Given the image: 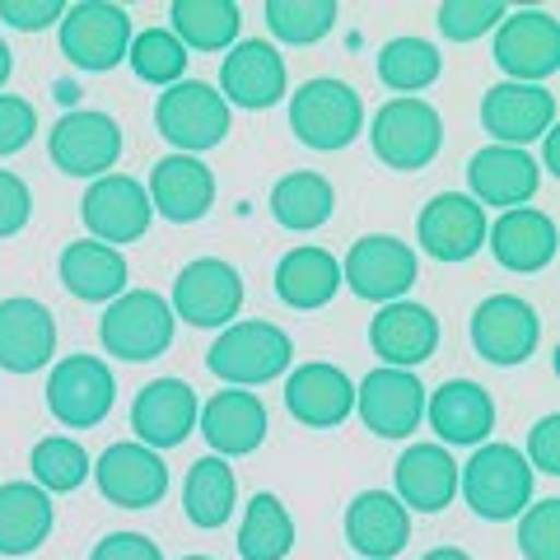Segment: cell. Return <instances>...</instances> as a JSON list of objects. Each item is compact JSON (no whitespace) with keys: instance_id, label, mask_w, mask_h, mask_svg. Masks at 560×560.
Here are the masks:
<instances>
[{"instance_id":"cell-15","label":"cell","mask_w":560,"mask_h":560,"mask_svg":"<svg viewBox=\"0 0 560 560\" xmlns=\"http://www.w3.org/2000/svg\"><path fill=\"white\" fill-rule=\"evenodd\" d=\"M80 215H84V230L94 234V243H136L145 238L150 230V197H145V183H136L131 173H103V178L90 183L80 201Z\"/></svg>"},{"instance_id":"cell-6","label":"cell","mask_w":560,"mask_h":560,"mask_svg":"<svg viewBox=\"0 0 560 560\" xmlns=\"http://www.w3.org/2000/svg\"><path fill=\"white\" fill-rule=\"evenodd\" d=\"M370 140H374L378 164H388L397 173H420L425 164H434V154L444 145L440 108L425 98H388L374 113Z\"/></svg>"},{"instance_id":"cell-19","label":"cell","mask_w":560,"mask_h":560,"mask_svg":"<svg viewBox=\"0 0 560 560\" xmlns=\"http://www.w3.org/2000/svg\"><path fill=\"white\" fill-rule=\"evenodd\" d=\"M416 238L434 261H467L486 248V210L467 191H440L420 210Z\"/></svg>"},{"instance_id":"cell-9","label":"cell","mask_w":560,"mask_h":560,"mask_svg":"<svg viewBox=\"0 0 560 560\" xmlns=\"http://www.w3.org/2000/svg\"><path fill=\"white\" fill-rule=\"evenodd\" d=\"M495 66L514 84H541L560 70V24L551 10H510L495 24Z\"/></svg>"},{"instance_id":"cell-38","label":"cell","mask_w":560,"mask_h":560,"mask_svg":"<svg viewBox=\"0 0 560 560\" xmlns=\"http://www.w3.org/2000/svg\"><path fill=\"white\" fill-rule=\"evenodd\" d=\"M440 70H444L440 47L416 38V33L383 43V51H378V80L388 84V90H397V98H416L420 90H430V84L440 80Z\"/></svg>"},{"instance_id":"cell-48","label":"cell","mask_w":560,"mask_h":560,"mask_svg":"<svg viewBox=\"0 0 560 560\" xmlns=\"http://www.w3.org/2000/svg\"><path fill=\"white\" fill-rule=\"evenodd\" d=\"M90 560H164V551L145 533H113L98 541Z\"/></svg>"},{"instance_id":"cell-35","label":"cell","mask_w":560,"mask_h":560,"mask_svg":"<svg viewBox=\"0 0 560 560\" xmlns=\"http://www.w3.org/2000/svg\"><path fill=\"white\" fill-rule=\"evenodd\" d=\"M337 210V191L323 173H285L276 187H271V215L280 230H294V234H308V230H323Z\"/></svg>"},{"instance_id":"cell-45","label":"cell","mask_w":560,"mask_h":560,"mask_svg":"<svg viewBox=\"0 0 560 560\" xmlns=\"http://www.w3.org/2000/svg\"><path fill=\"white\" fill-rule=\"evenodd\" d=\"M28 215H33V191H28V183L20 178V173L0 168V238L20 234L24 224H28Z\"/></svg>"},{"instance_id":"cell-1","label":"cell","mask_w":560,"mask_h":560,"mask_svg":"<svg viewBox=\"0 0 560 560\" xmlns=\"http://www.w3.org/2000/svg\"><path fill=\"white\" fill-rule=\"evenodd\" d=\"M458 490L471 514L490 523L518 518L533 500V467L514 444H477V453L458 463Z\"/></svg>"},{"instance_id":"cell-7","label":"cell","mask_w":560,"mask_h":560,"mask_svg":"<svg viewBox=\"0 0 560 560\" xmlns=\"http://www.w3.org/2000/svg\"><path fill=\"white\" fill-rule=\"evenodd\" d=\"M61 57L80 70H113L127 61L131 47V14L108 0H80V5H66L61 14Z\"/></svg>"},{"instance_id":"cell-52","label":"cell","mask_w":560,"mask_h":560,"mask_svg":"<svg viewBox=\"0 0 560 560\" xmlns=\"http://www.w3.org/2000/svg\"><path fill=\"white\" fill-rule=\"evenodd\" d=\"M183 560H215V556H183Z\"/></svg>"},{"instance_id":"cell-30","label":"cell","mask_w":560,"mask_h":560,"mask_svg":"<svg viewBox=\"0 0 560 560\" xmlns=\"http://www.w3.org/2000/svg\"><path fill=\"white\" fill-rule=\"evenodd\" d=\"M425 420L448 448L453 444H486V434L495 430V401H490L481 383L448 378L444 388H434L425 397Z\"/></svg>"},{"instance_id":"cell-4","label":"cell","mask_w":560,"mask_h":560,"mask_svg":"<svg viewBox=\"0 0 560 560\" xmlns=\"http://www.w3.org/2000/svg\"><path fill=\"white\" fill-rule=\"evenodd\" d=\"M154 127H160V136L173 145V154L215 150L220 140L230 136V103L220 98L215 84L178 80L154 103Z\"/></svg>"},{"instance_id":"cell-2","label":"cell","mask_w":560,"mask_h":560,"mask_svg":"<svg viewBox=\"0 0 560 560\" xmlns=\"http://www.w3.org/2000/svg\"><path fill=\"white\" fill-rule=\"evenodd\" d=\"M290 360L294 341L276 323H230L206 350V370L234 383V388H257V383L280 378L290 370Z\"/></svg>"},{"instance_id":"cell-43","label":"cell","mask_w":560,"mask_h":560,"mask_svg":"<svg viewBox=\"0 0 560 560\" xmlns=\"http://www.w3.org/2000/svg\"><path fill=\"white\" fill-rule=\"evenodd\" d=\"M518 518L523 560H560V500H537Z\"/></svg>"},{"instance_id":"cell-31","label":"cell","mask_w":560,"mask_h":560,"mask_svg":"<svg viewBox=\"0 0 560 560\" xmlns=\"http://www.w3.org/2000/svg\"><path fill=\"white\" fill-rule=\"evenodd\" d=\"M57 271H61V285L84 304H113L117 294H127V276H131L127 257L94 238L66 243Z\"/></svg>"},{"instance_id":"cell-50","label":"cell","mask_w":560,"mask_h":560,"mask_svg":"<svg viewBox=\"0 0 560 560\" xmlns=\"http://www.w3.org/2000/svg\"><path fill=\"white\" fill-rule=\"evenodd\" d=\"M420 560H471L467 551H458V547H434V551H425Z\"/></svg>"},{"instance_id":"cell-23","label":"cell","mask_w":560,"mask_h":560,"mask_svg":"<svg viewBox=\"0 0 560 560\" xmlns=\"http://www.w3.org/2000/svg\"><path fill=\"white\" fill-rule=\"evenodd\" d=\"M150 210H160L173 224H197L215 206V173H210L197 154H164L150 168Z\"/></svg>"},{"instance_id":"cell-46","label":"cell","mask_w":560,"mask_h":560,"mask_svg":"<svg viewBox=\"0 0 560 560\" xmlns=\"http://www.w3.org/2000/svg\"><path fill=\"white\" fill-rule=\"evenodd\" d=\"M61 14H66L61 0H0V20L20 33H43L61 24Z\"/></svg>"},{"instance_id":"cell-33","label":"cell","mask_w":560,"mask_h":560,"mask_svg":"<svg viewBox=\"0 0 560 560\" xmlns=\"http://www.w3.org/2000/svg\"><path fill=\"white\" fill-rule=\"evenodd\" d=\"M51 495L33 481L0 486V556H28L38 551L51 533Z\"/></svg>"},{"instance_id":"cell-27","label":"cell","mask_w":560,"mask_h":560,"mask_svg":"<svg viewBox=\"0 0 560 560\" xmlns=\"http://www.w3.org/2000/svg\"><path fill=\"white\" fill-rule=\"evenodd\" d=\"M401 510L416 514H440L458 495V463L444 444H411L393 467Z\"/></svg>"},{"instance_id":"cell-32","label":"cell","mask_w":560,"mask_h":560,"mask_svg":"<svg viewBox=\"0 0 560 560\" xmlns=\"http://www.w3.org/2000/svg\"><path fill=\"white\" fill-rule=\"evenodd\" d=\"M341 290V261L331 257L327 248H290L285 257L276 261V294L280 304L300 308V313H313L337 300Z\"/></svg>"},{"instance_id":"cell-29","label":"cell","mask_w":560,"mask_h":560,"mask_svg":"<svg viewBox=\"0 0 560 560\" xmlns=\"http://www.w3.org/2000/svg\"><path fill=\"white\" fill-rule=\"evenodd\" d=\"M346 541L360 560H393L411 541V514L388 490H360L346 510Z\"/></svg>"},{"instance_id":"cell-22","label":"cell","mask_w":560,"mask_h":560,"mask_svg":"<svg viewBox=\"0 0 560 560\" xmlns=\"http://www.w3.org/2000/svg\"><path fill=\"white\" fill-rule=\"evenodd\" d=\"M57 355V318L47 304L14 294L0 300V370L5 374H38Z\"/></svg>"},{"instance_id":"cell-8","label":"cell","mask_w":560,"mask_h":560,"mask_svg":"<svg viewBox=\"0 0 560 560\" xmlns=\"http://www.w3.org/2000/svg\"><path fill=\"white\" fill-rule=\"evenodd\" d=\"M117 401V378L98 355H66L47 374V407L66 430H94Z\"/></svg>"},{"instance_id":"cell-3","label":"cell","mask_w":560,"mask_h":560,"mask_svg":"<svg viewBox=\"0 0 560 560\" xmlns=\"http://www.w3.org/2000/svg\"><path fill=\"white\" fill-rule=\"evenodd\" d=\"M290 131L308 150H346L350 140L364 136V103L346 80H304L290 94Z\"/></svg>"},{"instance_id":"cell-10","label":"cell","mask_w":560,"mask_h":560,"mask_svg":"<svg viewBox=\"0 0 560 560\" xmlns=\"http://www.w3.org/2000/svg\"><path fill=\"white\" fill-rule=\"evenodd\" d=\"M420 276V261L416 248L401 243L397 234H364L350 243V253L341 261V280L360 300H374V304H393L401 300Z\"/></svg>"},{"instance_id":"cell-12","label":"cell","mask_w":560,"mask_h":560,"mask_svg":"<svg viewBox=\"0 0 560 560\" xmlns=\"http://www.w3.org/2000/svg\"><path fill=\"white\" fill-rule=\"evenodd\" d=\"M47 154L70 178H103V173H113L121 160V127L108 113L75 108L51 127Z\"/></svg>"},{"instance_id":"cell-11","label":"cell","mask_w":560,"mask_h":560,"mask_svg":"<svg viewBox=\"0 0 560 560\" xmlns=\"http://www.w3.org/2000/svg\"><path fill=\"white\" fill-rule=\"evenodd\" d=\"M173 318L191 327H230L243 308V276L224 257H197L187 261L173 280Z\"/></svg>"},{"instance_id":"cell-51","label":"cell","mask_w":560,"mask_h":560,"mask_svg":"<svg viewBox=\"0 0 560 560\" xmlns=\"http://www.w3.org/2000/svg\"><path fill=\"white\" fill-rule=\"evenodd\" d=\"M10 70H14V57H10V47H5V38H0V90H5Z\"/></svg>"},{"instance_id":"cell-5","label":"cell","mask_w":560,"mask_h":560,"mask_svg":"<svg viewBox=\"0 0 560 560\" xmlns=\"http://www.w3.org/2000/svg\"><path fill=\"white\" fill-rule=\"evenodd\" d=\"M173 308L164 294L154 290H127L103 308V323H98V337L103 350L127 364H145V360H160L164 350L173 346Z\"/></svg>"},{"instance_id":"cell-13","label":"cell","mask_w":560,"mask_h":560,"mask_svg":"<svg viewBox=\"0 0 560 560\" xmlns=\"http://www.w3.org/2000/svg\"><path fill=\"white\" fill-rule=\"evenodd\" d=\"M541 341V318L528 300L518 294H490L471 313V346L477 355L510 370V364H528V355Z\"/></svg>"},{"instance_id":"cell-47","label":"cell","mask_w":560,"mask_h":560,"mask_svg":"<svg viewBox=\"0 0 560 560\" xmlns=\"http://www.w3.org/2000/svg\"><path fill=\"white\" fill-rule=\"evenodd\" d=\"M528 467H537V471H547V477H560V416L551 411V416H541L537 425H533V434H528Z\"/></svg>"},{"instance_id":"cell-42","label":"cell","mask_w":560,"mask_h":560,"mask_svg":"<svg viewBox=\"0 0 560 560\" xmlns=\"http://www.w3.org/2000/svg\"><path fill=\"white\" fill-rule=\"evenodd\" d=\"M504 14L510 10H504L500 0H444L440 5V33L448 43H477L504 20Z\"/></svg>"},{"instance_id":"cell-36","label":"cell","mask_w":560,"mask_h":560,"mask_svg":"<svg viewBox=\"0 0 560 560\" xmlns=\"http://www.w3.org/2000/svg\"><path fill=\"white\" fill-rule=\"evenodd\" d=\"M238 504V481H234V467L206 453V458L191 463L187 471V486H183V510L197 528H224Z\"/></svg>"},{"instance_id":"cell-16","label":"cell","mask_w":560,"mask_h":560,"mask_svg":"<svg viewBox=\"0 0 560 560\" xmlns=\"http://www.w3.org/2000/svg\"><path fill=\"white\" fill-rule=\"evenodd\" d=\"M355 411L378 440H407L425 420V383L411 370H374L355 388Z\"/></svg>"},{"instance_id":"cell-21","label":"cell","mask_w":560,"mask_h":560,"mask_svg":"<svg viewBox=\"0 0 560 560\" xmlns=\"http://www.w3.org/2000/svg\"><path fill=\"white\" fill-rule=\"evenodd\" d=\"M220 98L234 103V108H253V113L280 103L285 98V57L261 38L234 43L220 66Z\"/></svg>"},{"instance_id":"cell-18","label":"cell","mask_w":560,"mask_h":560,"mask_svg":"<svg viewBox=\"0 0 560 560\" xmlns=\"http://www.w3.org/2000/svg\"><path fill=\"white\" fill-rule=\"evenodd\" d=\"M370 346L383 360V370L416 374V364L434 360V350H440V318H434L425 304L393 300V304H383L378 318L370 323Z\"/></svg>"},{"instance_id":"cell-37","label":"cell","mask_w":560,"mask_h":560,"mask_svg":"<svg viewBox=\"0 0 560 560\" xmlns=\"http://www.w3.org/2000/svg\"><path fill=\"white\" fill-rule=\"evenodd\" d=\"M294 547V518L271 490H257L238 523V556L243 560H285Z\"/></svg>"},{"instance_id":"cell-20","label":"cell","mask_w":560,"mask_h":560,"mask_svg":"<svg viewBox=\"0 0 560 560\" xmlns=\"http://www.w3.org/2000/svg\"><path fill=\"white\" fill-rule=\"evenodd\" d=\"M90 471L103 490V500H113L117 510H150L168 490V467L145 444H113Z\"/></svg>"},{"instance_id":"cell-49","label":"cell","mask_w":560,"mask_h":560,"mask_svg":"<svg viewBox=\"0 0 560 560\" xmlns=\"http://www.w3.org/2000/svg\"><path fill=\"white\" fill-rule=\"evenodd\" d=\"M537 168H547V173H560V140H556V127L541 136V164Z\"/></svg>"},{"instance_id":"cell-24","label":"cell","mask_w":560,"mask_h":560,"mask_svg":"<svg viewBox=\"0 0 560 560\" xmlns=\"http://www.w3.org/2000/svg\"><path fill=\"white\" fill-rule=\"evenodd\" d=\"M285 407L308 430H337L355 411V383L327 360H308L285 378Z\"/></svg>"},{"instance_id":"cell-26","label":"cell","mask_w":560,"mask_h":560,"mask_svg":"<svg viewBox=\"0 0 560 560\" xmlns=\"http://www.w3.org/2000/svg\"><path fill=\"white\" fill-rule=\"evenodd\" d=\"M486 243L495 261L504 271H518V276H533L541 267H551L556 257V220L547 210H533V206H514V210H500V220L486 230Z\"/></svg>"},{"instance_id":"cell-39","label":"cell","mask_w":560,"mask_h":560,"mask_svg":"<svg viewBox=\"0 0 560 560\" xmlns=\"http://www.w3.org/2000/svg\"><path fill=\"white\" fill-rule=\"evenodd\" d=\"M261 14H267V28L280 43L308 47V43H323L327 33L337 28L341 5L337 0H267Z\"/></svg>"},{"instance_id":"cell-25","label":"cell","mask_w":560,"mask_h":560,"mask_svg":"<svg viewBox=\"0 0 560 560\" xmlns=\"http://www.w3.org/2000/svg\"><path fill=\"white\" fill-rule=\"evenodd\" d=\"M541 183V168L528 150H510V145H486L471 154L467 164V187H471V201L481 210L486 206H500V210H514L523 201H533V191Z\"/></svg>"},{"instance_id":"cell-17","label":"cell","mask_w":560,"mask_h":560,"mask_svg":"<svg viewBox=\"0 0 560 560\" xmlns=\"http://www.w3.org/2000/svg\"><path fill=\"white\" fill-rule=\"evenodd\" d=\"M197 388L183 378H154L136 393L131 401V430H136V444L145 448H178L191 430H197Z\"/></svg>"},{"instance_id":"cell-14","label":"cell","mask_w":560,"mask_h":560,"mask_svg":"<svg viewBox=\"0 0 560 560\" xmlns=\"http://www.w3.org/2000/svg\"><path fill=\"white\" fill-rule=\"evenodd\" d=\"M481 127L495 136V145L528 150L533 140H541L556 127V94L547 84L500 80V84H490L481 98Z\"/></svg>"},{"instance_id":"cell-28","label":"cell","mask_w":560,"mask_h":560,"mask_svg":"<svg viewBox=\"0 0 560 560\" xmlns=\"http://www.w3.org/2000/svg\"><path fill=\"white\" fill-rule=\"evenodd\" d=\"M197 420H201L206 444L215 448V458H248L267 440V407H261L257 393H243V388L215 393L197 411Z\"/></svg>"},{"instance_id":"cell-34","label":"cell","mask_w":560,"mask_h":560,"mask_svg":"<svg viewBox=\"0 0 560 560\" xmlns=\"http://www.w3.org/2000/svg\"><path fill=\"white\" fill-rule=\"evenodd\" d=\"M173 38L187 51H230L238 38L243 10L234 0H173L168 5Z\"/></svg>"},{"instance_id":"cell-41","label":"cell","mask_w":560,"mask_h":560,"mask_svg":"<svg viewBox=\"0 0 560 560\" xmlns=\"http://www.w3.org/2000/svg\"><path fill=\"white\" fill-rule=\"evenodd\" d=\"M127 61L131 70L145 84H178L187 75V47L173 38L168 28H145V33H131V47H127Z\"/></svg>"},{"instance_id":"cell-44","label":"cell","mask_w":560,"mask_h":560,"mask_svg":"<svg viewBox=\"0 0 560 560\" xmlns=\"http://www.w3.org/2000/svg\"><path fill=\"white\" fill-rule=\"evenodd\" d=\"M38 131V108L20 94H0V154H20Z\"/></svg>"},{"instance_id":"cell-40","label":"cell","mask_w":560,"mask_h":560,"mask_svg":"<svg viewBox=\"0 0 560 560\" xmlns=\"http://www.w3.org/2000/svg\"><path fill=\"white\" fill-rule=\"evenodd\" d=\"M90 453H84L80 440L70 434H47L33 448V486H43L47 495H66V490H80L84 477H90Z\"/></svg>"}]
</instances>
